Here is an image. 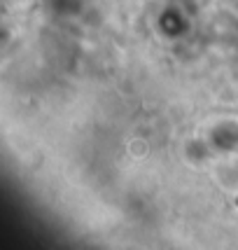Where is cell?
<instances>
[{"mask_svg":"<svg viewBox=\"0 0 238 250\" xmlns=\"http://www.w3.org/2000/svg\"><path fill=\"white\" fill-rule=\"evenodd\" d=\"M236 204H238V201H236Z\"/></svg>","mask_w":238,"mask_h":250,"instance_id":"1","label":"cell"}]
</instances>
